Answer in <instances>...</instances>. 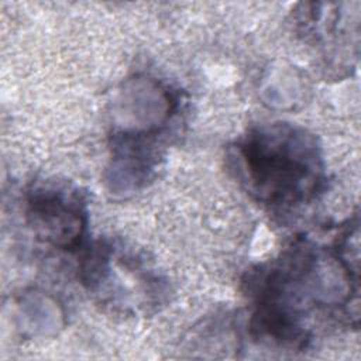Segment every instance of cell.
<instances>
[{"mask_svg": "<svg viewBox=\"0 0 361 361\" xmlns=\"http://www.w3.org/2000/svg\"><path fill=\"white\" fill-rule=\"evenodd\" d=\"M237 166L261 202L290 206L317 189L322 162L312 135L289 124L257 128L237 145Z\"/></svg>", "mask_w": 361, "mask_h": 361, "instance_id": "1", "label": "cell"}, {"mask_svg": "<svg viewBox=\"0 0 361 361\" xmlns=\"http://www.w3.org/2000/svg\"><path fill=\"white\" fill-rule=\"evenodd\" d=\"M30 216L41 234L58 247L71 248L83 230V214L76 202L55 190H37L30 199Z\"/></svg>", "mask_w": 361, "mask_h": 361, "instance_id": "2", "label": "cell"}]
</instances>
